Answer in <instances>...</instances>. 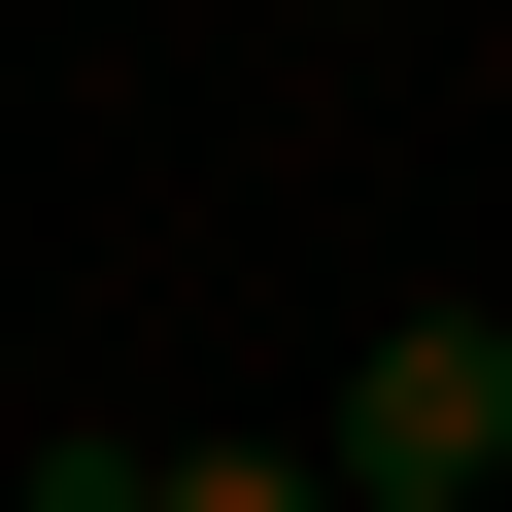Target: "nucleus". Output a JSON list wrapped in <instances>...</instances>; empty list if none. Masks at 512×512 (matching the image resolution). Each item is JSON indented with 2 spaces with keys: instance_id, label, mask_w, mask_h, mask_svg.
<instances>
[{
  "instance_id": "1",
  "label": "nucleus",
  "mask_w": 512,
  "mask_h": 512,
  "mask_svg": "<svg viewBox=\"0 0 512 512\" xmlns=\"http://www.w3.org/2000/svg\"><path fill=\"white\" fill-rule=\"evenodd\" d=\"M308 444H342V512H478L512 478V308H376Z\"/></svg>"
},
{
  "instance_id": "2",
  "label": "nucleus",
  "mask_w": 512,
  "mask_h": 512,
  "mask_svg": "<svg viewBox=\"0 0 512 512\" xmlns=\"http://www.w3.org/2000/svg\"><path fill=\"white\" fill-rule=\"evenodd\" d=\"M35 512H171V444H137V410H69V444H35Z\"/></svg>"
},
{
  "instance_id": "3",
  "label": "nucleus",
  "mask_w": 512,
  "mask_h": 512,
  "mask_svg": "<svg viewBox=\"0 0 512 512\" xmlns=\"http://www.w3.org/2000/svg\"><path fill=\"white\" fill-rule=\"evenodd\" d=\"M308 35H410V0H308Z\"/></svg>"
}]
</instances>
